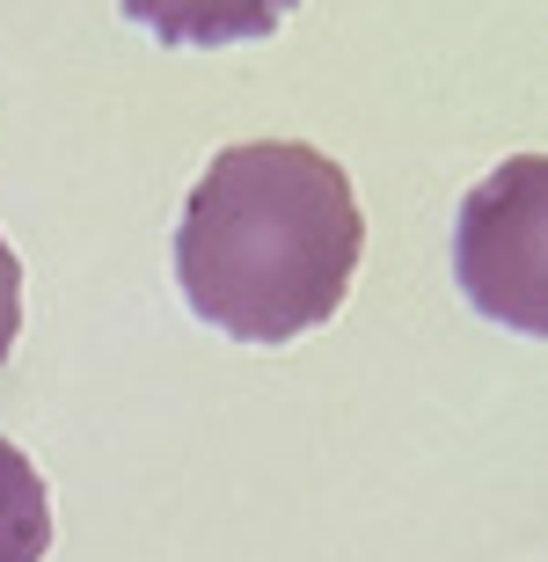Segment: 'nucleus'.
<instances>
[{
    "instance_id": "1",
    "label": "nucleus",
    "mask_w": 548,
    "mask_h": 562,
    "mask_svg": "<svg viewBox=\"0 0 548 562\" xmlns=\"http://www.w3.org/2000/svg\"><path fill=\"white\" fill-rule=\"evenodd\" d=\"M366 256V220L329 154L249 139L212 154L176 227V285L212 329L293 344L344 307Z\"/></svg>"
},
{
    "instance_id": "2",
    "label": "nucleus",
    "mask_w": 548,
    "mask_h": 562,
    "mask_svg": "<svg viewBox=\"0 0 548 562\" xmlns=\"http://www.w3.org/2000/svg\"><path fill=\"white\" fill-rule=\"evenodd\" d=\"M454 278L476 314L548 336V154H512L461 198Z\"/></svg>"
},
{
    "instance_id": "3",
    "label": "nucleus",
    "mask_w": 548,
    "mask_h": 562,
    "mask_svg": "<svg viewBox=\"0 0 548 562\" xmlns=\"http://www.w3.org/2000/svg\"><path fill=\"white\" fill-rule=\"evenodd\" d=\"M300 0H125V15L161 44H249L271 37Z\"/></svg>"
},
{
    "instance_id": "4",
    "label": "nucleus",
    "mask_w": 548,
    "mask_h": 562,
    "mask_svg": "<svg viewBox=\"0 0 548 562\" xmlns=\"http://www.w3.org/2000/svg\"><path fill=\"white\" fill-rule=\"evenodd\" d=\"M52 548V497L22 446L0 438V562H44Z\"/></svg>"
},
{
    "instance_id": "5",
    "label": "nucleus",
    "mask_w": 548,
    "mask_h": 562,
    "mask_svg": "<svg viewBox=\"0 0 548 562\" xmlns=\"http://www.w3.org/2000/svg\"><path fill=\"white\" fill-rule=\"evenodd\" d=\"M15 336H22V263L8 249V234H0V358L15 351Z\"/></svg>"
}]
</instances>
